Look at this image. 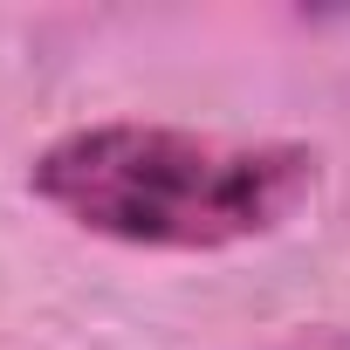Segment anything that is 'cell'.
Here are the masks:
<instances>
[{"instance_id": "1", "label": "cell", "mask_w": 350, "mask_h": 350, "mask_svg": "<svg viewBox=\"0 0 350 350\" xmlns=\"http://www.w3.org/2000/svg\"><path fill=\"white\" fill-rule=\"evenodd\" d=\"M28 186L83 234L213 254L275 234L316 193L309 144H227L172 124H90L55 137Z\"/></svg>"}]
</instances>
